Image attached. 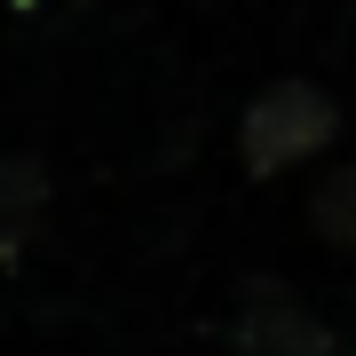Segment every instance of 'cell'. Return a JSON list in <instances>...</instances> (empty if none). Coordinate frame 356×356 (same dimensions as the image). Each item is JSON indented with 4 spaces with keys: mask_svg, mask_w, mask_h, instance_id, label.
I'll list each match as a JSON object with an SVG mask.
<instances>
[{
    "mask_svg": "<svg viewBox=\"0 0 356 356\" xmlns=\"http://www.w3.org/2000/svg\"><path fill=\"white\" fill-rule=\"evenodd\" d=\"M332 135H341V111H332V95L309 88V79L261 88L254 111L238 119V151H245L254 175H277V166H293V159H317Z\"/></svg>",
    "mask_w": 356,
    "mask_h": 356,
    "instance_id": "cell-1",
    "label": "cell"
},
{
    "mask_svg": "<svg viewBox=\"0 0 356 356\" xmlns=\"http://www.w3.org/2000/svg\"><path fill=\"white\" fill-rule=\"evenodd\" d=\"M238 348H245V356H348V348L332 341L293 293H277V285H254V293H245V309H238Z\"/></svg>",
    "mask_w": 356,
    "mask_h": 356,
    "instance_id": "cell-2",
    "label": "cell"
},
{
    "mask_svg": "<svg viewBox=\"0 0 356 356\" xmlns=\"http://www.w3.org/2000/svg\"><path fill=\"white\" fill-rule=\"evenodd\" d=\"M309 222H317L325 245H356V166L317 182V206H309Z\"/></svg>",
    "mask_w": 356,
    "mask_h": 356,
    "instance_id": "cell-3",
    "label": "cell"
}]
</instances>
